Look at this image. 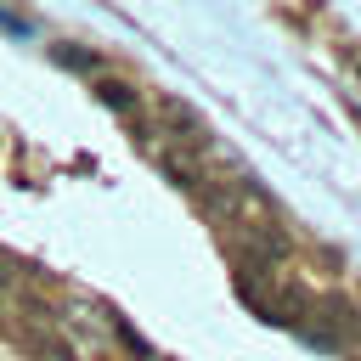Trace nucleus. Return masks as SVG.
I'll use <instances>...</instances> for the list:
<instances>
[{
  "instance_id": "obj_1",
  "label": "nucleus",
  "mask_w": 361,
  "mask_h": 361,
  "mask_svg": "<svg viewBox=\"0 0 361 361\" xmlns=\"http://www.w3.org/2000/svg\"><path fill=\"white\" fill-rule=\"evenodd\" d=\"M164 124L175 130V141H186L192 152H209V130L192 118V107H180V102H164Z\"/></svg>"
},
{
  "instance_id": "obj_3",
  "label": "nucleus",
  "mask_w": 361,
  "mask_h": 361,
  "mask_svg": "<svg viewBox=\"0 0 361 361\" xmlns=\"http://www.w3.org/2000/svg\"><path fill=\"white\" fill-rule=\"evenodd\" d=\"M355 73H361V51H355Z\"/></svg>"
},
{
  "instance_id": "obj_2",
  "label": "nucleus",
  "mask_w": 361,
  "mask_h": 361,
  "mask_svg": "<svg viewBox=\"0 0 361 361\" xmlns=\"http://www.w3.org/2000/svg\"><path fill=\"white\" fill-rule=\"evenodd\" d=\"M96 96L113 107V113H135V90L130 85H118V79H107V85H96Z\"/></svg>"
}]
</instances>
